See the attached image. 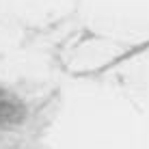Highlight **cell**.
<instances>
[{"label": "cell", "mask_w": 149, "mask_h": 149, "mask_svg": "<svg viewBox=\"0 0 149 149\" xmlns=\"http://www.w3.org/2000/svg\"><path fill=\"white\" fill-rule=\"evenodd\" d=\"M24 119V108L13 95L0 89V125H11Z\"/></svg>", "instance_id": "obj_1"}]
</instances>
